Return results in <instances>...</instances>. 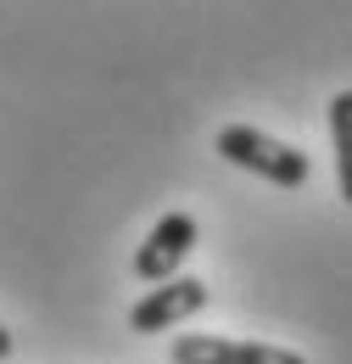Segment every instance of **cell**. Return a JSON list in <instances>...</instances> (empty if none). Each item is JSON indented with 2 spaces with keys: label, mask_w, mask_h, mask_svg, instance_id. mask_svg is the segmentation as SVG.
<instances>
[{
  "label": "cell",
  "mask_w": 352,
  "mask_h": 364,
  "mask_svg": "<svg viewBox=\"0 0 352 364\" xmlns=\"http://www.w3.org/2000/svg\"><path fill=\"white\" fill-rule=\"evenodd\" d=\"M213 151H219L224 163H235V168H246V174H258V180L280 185V191H302V185L313 180L308 151L263 135V129H252V124H224L219 135H213Z\"/></svg>",
  "instance_id": "cell-1"
},
{
  "label": "cell",
  "mask_w": 352,
  "mask_h": 364,
  "mask_svg": "<svg viewBox=\"0 0 352 364\" xmlns=\"http://www.w3.org/2000/svg\"><path fill=\"white\" fill-rule=\"evenodd\" d=\"M168 364H308V359L297 348H274V342H235V336L185 331L168 348Z\"/></svg>",
  "instance_id": "cell-2"
},
{
  "label": "cell",
  "mask_w": 352,
  "mask_h": 364,
  "mask_svg": "<svg viewBox=\"0 0 352 364\" xmlns=\"http://www.w3.org/2000/svg\"><path fill=\"white\" fill-rule=\"evenodd\" d=\"M207 309V280H196V274H179L168 286H151L140 303L129 309V331L134 336H157V331H174L185 319H196Z\"/></svg>",
  "instance_id": "cell-3"
},
{
  "label": "cell",
  "mask_w": 352,
  "mask_h": 364,
  "mask_svg": "<svg viewBox=\"0 0 352 364\" xmlns=\"http://www.w3.org/2000/svg\"><path fill=\"white\" fill-rule=\"evenodd\" d=\"M190 247H196V219L190 213H163L134 252V274L145 286H168V280H179V264L190 258Z\"/></svg>",
  "instance_id": "cell-4"
},
{
  "label": "cell",
  "mask_w": 352,
  "mask_h": 364,
  "mask_svg": "<svg viewBox=\"0 0 352 364\" xmlns=\"http://www.w3.org/2000/svg\"><path fill=\"white\" fill-rule=\"evenodd\" d=\"M330 146H336V191L352 208V90H336L330 101Z\"/></svg>",
  "instance_id": "cell-5"
},
{
  "label": "cell",
  "mask_w": 352,
  "mask_h": 364,
  "mask_svg": "<svg viewBox=\"0 0 352 364\" xmlns=\"http://www.w3.org/2000/svg\"><path fill=\"white\" fill-rule=\"evenodd\" d=\"M11 359V331H6V325H0V364Z\"/></svg>",
  "instance_id": "cell-6"
}]
</instances>
